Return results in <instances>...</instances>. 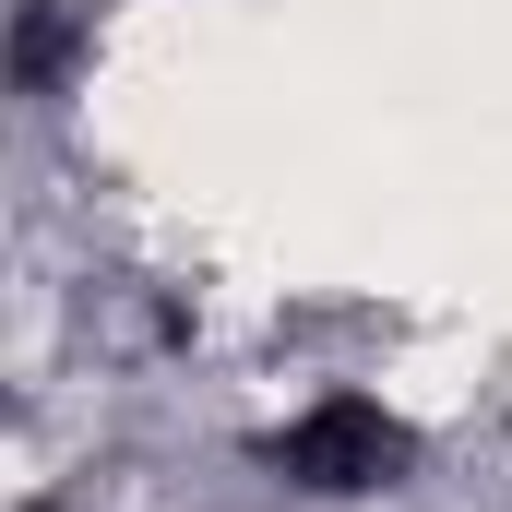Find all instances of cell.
Listing matches in <instances>:
<instances>
[{
  "mask_svg": "<svg viewBox=\"0 0 512 512\" xmlns=\"http://www.w3.org/2000/svg\"><path fill=\"white\" fill-rule=\"evenodd\" d=\"M262 465H274L286 489H310V501H358V489H393V477L417 465V429L393 417L382 393H310V405L262 441Z\"/></svg>",
  "mask_w": 512,
  "mask_h": 512,
  "instance_id": "obj_1",
  "label": "cell"
},
{
  "mask_svg": "<svg viewBox=\"0 0 512 512\" xmlns=\"http://www.w3.org/2000/svg\"><path fill=\"white\" fill-rule=\"evenodd\" d=\"M84 24H96V0H24V12H12V84H24V96H60Z\"/></svg>",
  "mask_w": 512,
  "mask_h": 512,
  "instance_id": "obj_2",
  "label": "cell"
}]
</instances>
